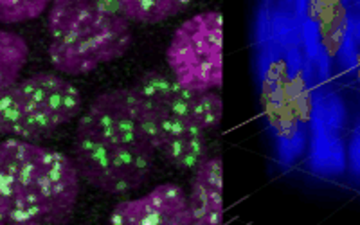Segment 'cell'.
Wrapping results in <instances>:
<instances>
[{"mask_svg": "<svg viewBox=\"0 0 360 225\" xmlns=\"http://www.w3.org/2000/svg\"><path fill=\"white\" fill-rule=\"evenodd\" d=\"M157 144L135 86L96 96L79 115L72 160L79 179L108 195L139 189L152 175Z\"/></svg>", "mask_w": 360, "mask_h": 225, "instance_id": "obj_1", "label": "cell"}, {"mask_svg": "<svg viewBox=\"0 0 360 225\" xmlns=\"http://www.w3.org/2000/svg\"><path fill=\"white\" fill-rule=\"evenodd\" d=\"M79 191L70 155L34 141H0V225L67 224Z\"/></svg>", "mask_w": 360, "mask_h": 225, "instance_id": "obj_2", "label": "cell"}, {"mask_svg": "<svg viewBox=\"0 0 360 225\" xmlns=\"http://www.w3.org/2000/svg\"><path fill=\"white\" fill-rule=\"evenodd\" d=\"M143 98L157 153L179 169H193L205 157L207 135L218 128L224 103L214 90H188L160 72L134 83Z\"/></svg>", "mask_w": 360, "mask_h": 225, "instance_id": "obj_3", "label": "cell"}, {"mask_svg": "<svg viewBox=\"0 0 360 225\" xmlns=\"http://www.w3.org/2000/svg\"><path fill=\"white\" fill-rule=\"evenodd\" d=\"M49 60L63 76H85L131 45V22L105 0H53L47 15Z\"/></svg>", "mask_w": 360, "mask_h": 225, "instance_id": "obj_4", "label": "cell"}, {"mask_svg": "<svg viewBox=\"0 0 360 225\" xmlns=\"http://www.w3.org/2000/svg\"><path fill=\"white\" fill-rule=\"evenodd\" d=\"M82 114L78 86L53 72H38L0 90V135L40 141Z\"/></svg>", "mask_w": 360, "mask_h": 225, "instance_id": "obj_5", "label": "cell"}, {"mask_svg": "<svg viewBox=\"0 0 360 225\" xmlns=\"http://www.w3.org/2000/svg\"><path fill=\"white\" fill-rule=\"evenodd\" d=\"M166 63L180 86L218 90L224 83V20L209 9L184 20L166 49Z\"/></svg>", "mask_w": 360, "mask_h": 225, "instance_id": "obj_6", "label": "cell"}, {"mask_svg": "<svg viewBox=\"0 0 360 225\" xmlns=\"http://www.w3.org/2000/svg\"><path fill=\"white\" fill-rule=\"evenodd\" d=\"M108 221L114 225H193L188 191L175 182H164L143 197L119 202Z\"/></svg>", "mask_w": 360, "mask_h": 225, "instance_id": "obj_7", "label": "cell"}, {"mask_svg": "<svg viewBox=\"0 0 360 225\" xmlns=\"http://www.w3.org/2000/svg\"><path fill=\"white\" fill-rule=\"evenodd\" d=\"M188 193L193 225H218L224 221V164L218 155H205L195 166Z\"/></svg>", "mask_w": 360, "mask_h": 225, "instance_id": "obj_8", "label": "cell"}, {"mask_svg": "<svg viewBox=\"0 0 360 225\" xmlns=\"http://www.w3.org/2000/svg\"><path fill=\"white\" fill-rule=\"evenodd\" d=\"M131 24H160L184 11L193 0H105Z\"/></svg>", "mask_w": 360, "mask_h": 225, "instance_id": "obj_9", "label": "cell"}, {"mask_svg": "<svg viewBox=\"0 0 360 225\" xmlns=\"http://www.w3.org/2000/svg\"><path fill=\"white\" fill-rule=\"evenodd\" d=\"M29 60V45L24 37L0 29V90L20 78Z\"/></svg>", "mask_w": 360, "mask_h": 225, "instance_id": "obj_10", "label": "cell"}, {"mask_svg": "<svg viewBox=\"0 0 360 225\" xmlns=\"http://www.w3.org/2000/svg\"><path fill=\"white\" fill-rule=\"evenodd\" d=\"M51 6V0H0V24L34 20Z\"/></svg>", "mask_w": 360, "mask_h": 225, "instance_id": "obj_11", "label": "cell"}]
</instances>
